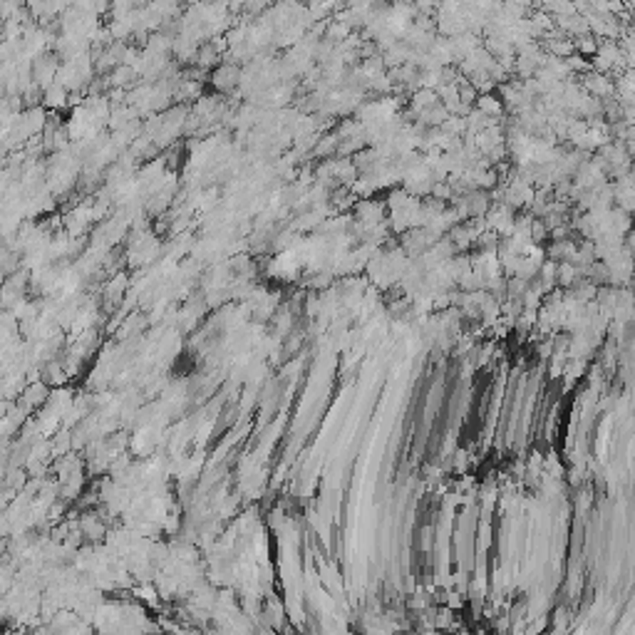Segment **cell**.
<instances>
[{
  "label": "cell",
  "instance_id": "1",
  "mask_svg": "<svg viewBox=\"0 0 635 635\" xmlns=\"http://www.w3.org/2000/svg\"><path fill=\"white\" fill-rule=\"evenodd\" d=\"M57 70H60V55L57 53H40L37 57H32L30 62V77H32V85L45 90L50 87L53 82H57Z\"/></svg>",
  "mask_w": 635,
  "mask_h": 635
},
{
  "label": "cell",
  "instance_id": "2",
  "mask_svg": "<svg viewBox=\"0 0 635 635\" xmlns=\"http://www.w3.org/2000/svg\"><path fill=\"white\" fill-rule=\"evenodd\" d=\"M211 85L221 92H231L241 85V70L234 62H218L211 70Z\"/></svg>",
  "mask_w": 635,
  "mask_h": 635
},
{
  "label": "cell",
  "instance_id": "3",
  "mask_svg": "<svg viewBox=\"0 0 635 635\" xmlns=\"http://www.w3.org/2000/svg\"><path fill=\"white\" fill-rule=\"evenodd\" d=\"M67 99H70V92H67V87H62L60 82H53V85L43 90L45 109H62L67 104Z\"/></svg>",
  "mask_w": 635,
  "mask_h": 635
},
{
  "label": "cell",
  "instance_id": "4",
  "mask_svg": "<svg viewBox=\"0 0 635 635\" xmlns=\"http://www.w3.org/2000/svg\"><path fill=\"white\" fill-rule=\"evenodd\" d=\"M194 62L201 67V70H214V67L221 62V53H218V50L206 40V43H201L199 48H196Z\"/></svg>",
  "mask_w": 635,
  "mask_h": 635
},
{
  "label": "cell",
  "instance_id": "5",
  "mask_svg": "<svg viewBox=\"0 0 635 635\" xmlns=\"http://www.w3.org/2000/svg\"><path fill=\"white\" fill-rule=\"evenodd\" d=\"M546 48L556 55L558 60H566V57H571V55L576 53V45H574V40H569V35L553 37V40H549V43H546Z\"/></svg>",
  "mask_w": 635,
  "mask_h": 635
},
{
  "label": "cell",
  "instance_id": "6",
  "mask_svg": "<svg viewBox=\"0 0 635 635\" xmlns=\"http://www.w3.org/2000/svg\"><path fill=\"white\" fill-rule=\"evenodd\" d=\"M583 85H586L588 90L593 92V95H598V97H605V95H611V92H613V85L600 73L586 75V82H583Z\"/></svg>",
  "mask_w": 635,
  "mask_h": 635
},
{
  "label": "cell",
  "instance_id": "7",
  "mask_svg": "<svg viewBox=\"0 0 635 635\" xmlns=\"http://www.w3.org/2000/svg\"><path fill=\"white\" fill-rule=\"evenodd\" d=\"M477 109L486 117H496L502 112V102L496 97H491V95H482V97H477Z\"/></svg>",
  "mask_w": 635,
  "mask_h": 635
},
{
  "label": "cell",
  "instance_id": "8",
  "mask_svg": "<svg viewBox=\"0 0 635 635\" xmlns=\"http://www.w3.org/2000/svg\"><path fill=\"white\" fill-rule=\"evenodd\" d=\"M576 45V53L583 55V57H588V55L596 53V48H598V37H591V35H581L578 40H574Z\"/></svg>",
  "mask_w": 635,
  "mask_h": 635
}]
</instances>
